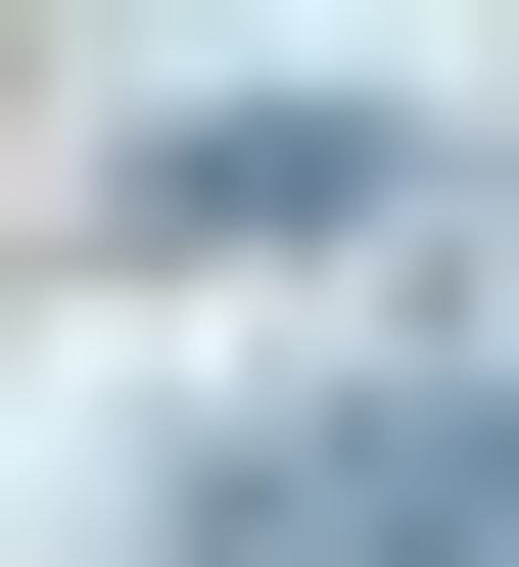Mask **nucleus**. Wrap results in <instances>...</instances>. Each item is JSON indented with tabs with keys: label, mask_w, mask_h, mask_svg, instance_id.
Masks as SVG:
<instances>
[{
	"label": "nucleus",
	"mask_w": 519,
	"mask_h": 567,
	"mask_svg": "<svg viewBox=\"0 0 519 567\" xmlns=\"http://www.w3.org/2000/svg\"><path fill=\"white\" fill-rule=\"evenodd\" d=\"M142 567H519V425H189V473H142Z\"/></svg>",
	"instance_id": "nucleus-1"
},
{
	"label": "nucleus",
	"mask_w": 519,
	"mask_h": 567,
	"mask_svg": "<svg viewBox=\"0 0 519 567\" xmlns=\"http://www.w3.org/2000/svg\"><path fill=\"white\" fill-rule=\"evenodd\" d=\"M378 189H425L378 95H189V142H142V237H378Z\"/></svg>",
	"instance_id": "nucleus-2"
}]
</instances>
